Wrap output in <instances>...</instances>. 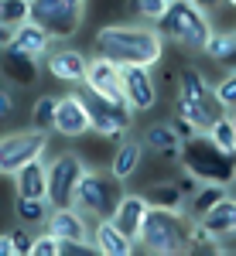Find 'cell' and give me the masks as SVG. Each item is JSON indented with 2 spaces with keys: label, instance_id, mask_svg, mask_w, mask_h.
<instances>
[{
  "label": "cell",
  "instance_id": "3957f363",
  "mask_svg": "<svg viewBox=\"0 0 236 256\" xmlns=\"http://www.w3.org/2000/svg\"><path fill=\"white\" fill-rule=\"evenodd\" d=\"M157 31H161L168 41H175V44H181V48H188V52H205L209 38L216 34V28H212V14L202 10V7L192 4V0H171L168 14L157 20Z\"/></svg>",
  "mask_w": 236,
  "mask_h": 256
},
{
  "label": "cell",
  "instance_id": "1f68e13d",
  "mask_svg": "<svg viewBox=\"0 0 236 256\" xmlns=\"http://www.w3.org/2000/svg\"><path fill=\"white\" fill-rule=\"evenodd\" d=\"M209 137L216 140L219 147H226V150H233V154H236V126H233V120H229V116L219 120L216 126L209 130Z\"/></svg>",
  "mask_w": 236,
  "mask_h": 256
},
{
  "label": "cell",
  "instance_id": "ac0fdd59",
  "mask_svg": "<svg viewBox=\"0 0 236 256\" xmlns=\"http://www.w3.org/2000/svg\"><path fill=\"white\" fill-rule=\"evenodd\" d=\"M144 140L137 137H127L117 144V154H113V160H110V174L117 178L120 184H127L130 178H137L140 164H144Z\"/></svg>",
  "mask_w": 236,
  "mask_h": 256
},
{
  "label": "cell",
  "instance_id": "e0dca14e",
  "mask_svg": "<svg viewBox=\"0 0 236 256\" xmlns=\"http://www.w3.org/2000/svg\"><path fill=\"white\" fill-rule=\"evenodd\" d=\"M93 242H96L99 256H134L137 253V239L127 236L113 218H99L93 229Z\"/></svg>",
  "mask_w": 236,
  "mask_h": 256
},
{
  "label": "cell",
  "instance_id": "44dd1931",
  "mask_svg": "<svg viewBox=\"0 0 236 256\" xmlns=\"http://www.w3.org/2000/svg\"><path fill=\"white\" fill-rule=\"evenodd\" d=\"M144 195H147V202H151L154 208H168V212H178V216H188L192 195L181 188V181H157Z\"/></svg>",
  "mask_w": 236,
  "mask_h": 256
},
{
  "label": "cell",
  "instance_id": "7c38bea8",
  "mask_svg": "<svg viewBox=\"0 0 236 256\" xmlns=\"http://www.w3.org/2000/svg\"><path fill=\"white\" fill-rule=\"evenodd\" d=\"M52 34L45 31V28H38V24H21L18 31H14V38H11V44L4 48L7 55H14V58H24L31 62V65H45V58H48V52H52Z\"/></svg>",
  "mask_w": 236,
  "mask_h": 256
},
{
  "label": "cell",
  "instance_id": "484cf974",
  "mask_svg": "<svg viewBox=\"0 0 236 256\" xmlns=\"http://www.w3.org/2000/svg\"><path fill=\"white\" fill-rule=\"evenodd\" d=\"M202 55H209L222 68H236V31H216Z\"/></svg>",
  "mask_w": 236,
  "mask_h": 256
},
{
  "label": "cell",
  "instance_id": "6da1fadb",
  "mask_svg": "<svg viewBox=\"0 0 236 256\" xmlns=\"http://www.w3.org/2000/svg\"><path fill=\"white\" fill-rule=\"evenodd\" d=\"M164 44L168 38L147 24H106L93 38V55L117 62V65H144L154 68L164 62Z\"/></svg>",
  "mask_w": 236,
  "mask_h": 256
},
{
  "label": "cell",
  "instance_id": "74e56055",
  "mask_svg": "<svg viewBox=\"0 0 236 256\" xmlns=\"http://www.w3.org/2000/svg\"><path fill=\"white\" fill-rule=\"evenodd\" d=\"M226 4H229V7H233V10H236V0H226Z\"/></svg>",
  "mask_w": 236,
  "mask_h": 256
},
{
  "label": "cell",
  "instance_id": "f546056e",
  "mask_svg": "<svg viewBox=\"0 0 236 256\" xmlns=\"http://www.w3.org/2000/svg\"><path fill=\"white\" fill-rule=\"evenodd\" d=\"M31 246H35V236H28V226H18V229L0 236V253L4 256H31Z\"/></svg>",
  "mask_w": 236,
  "mask_h": 256
},
{
  "label": "cell",
  "instance_id": "8d00e7d4",
  "mask_svg": "<svg viewBox=\"0 0 236 256\" xmlns=\"http://www.w3.org/2000/svg\"><path fill=\"white\" fill-rule=\"evenodd\" d=\"M229 120H233V126H236V110H233V113H229Z\"/></svg>",
  "mask_w": 236,
  "mask_h": 256
},
{
  "label": "cell",
  "instance_id": "52a82bcc",
  "mask_svg": "<svg viewBox=\"0 0 236 256\" xmlns=\"http://www.w3.org/2000/svg\"><path fill=\"white\" fill-rule=\"evenodd\" d=\"M72 205H76L79 212L86 218H113V212H117L120 205V181L113 174H99V171H93V174L82 178V184L76 188V195H72Z\"/></svg>",
  "mask_w": 236,
  "mask_h": 256
},
{
  "label": "cell",
  "instance_id": "d4e9b609",
  "mask_svg": "<svg viewBox=\"0 0 236 256\" xmlns=\"http://www.w3.org/2000/svg\"><path fill=\"white\" fill-rule=\"evenodd\" d=\"M14 216H18L21 226L35 229V226H45L48 216H52V202L48 198H28V195H18L14 198Z\"/></svg>",
  "mask_w": 236,
  "mask_h": 256
},
{
  "label": "cell",
  "instance_id": "8992f818",
  "mask_svg": "<svg viewBox=\"0 0 236 256\" xmlns=\"http://www.w3.org/2000/svg\"><path fill=\"white\" fill-rule=\"evenodd\" d=\"M79 99L86 102V110H89V120H93V134L106 140H127L130 137V130H134V110L127 106V102H110V99L96 96L93 89H79Z\"/></svg>",
  "mask_w": 236,
  "mask_h": 256
},
{
  "label": "cell",
  "instance_id": "5bb4252c",
  "mask_svg": "<svg viewBox=\"0 0 236 256\" xmlns=\"http://www.w3.org/2000/svg\"><path fill=\"white\" fill-rule=\"evenodd\" d=\"M93 130V120H89V110L86 102L79 99V92H65L59 96V113H55V134L59 137H86Z\"/></svg>",
  "mask_w": 236,
  "mask_h": 256
},
{
  "label": "cell",
  "instance_id": "ffe728a7",
  "mask_svg": "<svg viewBox=\"0 0 236 256\" xmlns=\"http://www.w3.org/2000/svg\"><path fill=\"white\" fill-rule=\"evenodd\" d=\"M140 140H144V147H147L151 154H161V158H178V154H181V144H185L171 120H168V123H164V120H161V123H151Z\"/></svg>",
  "mask_w": 236,
  "mask_h": 256
},
{
  "label": "cell",
  "instance_id": "2e32d148",
  "mask_svg": "<svg viewBox=\"0 0 236 256\" xmlns=\"http://www.w3.org/2000/svg\"><path fill=\"white\" fill-rule=\"evenodd\" d=\"M48 232H55L59 239H93L89 218L79 212L76 205H52V216L45 222Z\"/></svg>",
  "mask_w": 236,
  "mask_h": 256
},
{
  "label": "cell",
  "instance_id": "9c48e42d",
  "mask_svg": "<svg viewBox=\"0 0 236 256\" xmlns=\"http://www.w3.org/2000/svg\"><path fill=\"white\" fill-rule=\"evenodd\" d=\"M48 150V134L38 126H28V130H14L0 140V174L14 178L31 160H41Z\"/></svg>",
  "mask_w": 236,
  "mask_h": 256
},
{
  "label": "cell",
  "instance_id": "4fadbf2b",
  "mask_svg": "<svg viewBox=\"0 0 236 256\" xmlns=\"http://www.w3.org/2000/svg\"><path fill=\"white\" fill-rule=\"evenodd\" d=\"M175 116L188 120V123L195 126V134H209L222 116H229V110L222 106V99H219L216 92H212V96H205V99H181V96H178Z\"/></svg>",
  "mask_w": 236,
  "mask_h": 256
},
{
  "label": "cell",
  "instance_id": "30bf717a",
  "mask_svg": "<svg viewBox=\"0 0 236 256\" xmlns=\"http://www.w3.org/2000/svg\"><path fill=\"white\" fill-rule=\"evenodd\" d=\"M120 89L134 113H147L157 106V86L151 68L144 65H120Z\"/></svg>",
  "mask_w": 236,
  "mask_h": 256
},
{
  "label": "cell",
  "instance_id": "4dcf8cb0",
  "mask_svg": "<svg viewBox=\"0 0 236 256\" xmlns=\"http://www.w3.org/2000/svg\"><path fill=\"white\" fill-rule=\"evenodd\" d=\"M168 7H171V0H130V10L144 24H157V20L168 14Z\"/></svg>",
  "mask_w": 236,
  "mask_h": 256
},
{
  "label": "cell",
  "instance_id": "d590c367",
  "mask_svg": "<svg viewBox=\"0 0 236 256\" xmlns=\"http://www.w3.org/2000/svg\"><path fill=\"white\" fill-rule=\"evenodd\" d=\"M192 4H198L202 10H209V14H212V10H219V4H226V0H192Z\"/></svg>",
  "mask_w": 236,
  "mask_h": 256
},
{
  "label": "cell",
  "instance_id": "4316f807",
  "mask_svg": "<svg viewBox=\"0 0 236 256\" xmlns=\"http://www.w3.org/2000/svg\"><path fill=\"white\" fill-rule=\"evenodd\" d=\"M226 195H229V188H226V184H212V181L198 184L195 195H192V202H188V216H192V218H202L209 208H216Z\"/></svg>",
  "mask_w": 236,
  "mask_h": 256
},
{
  "label": "cell",
  "instance_id": "e575fe53",
  "mask_svg": "<svg viewBox=\"0 0 236 256\" xmlns=\"http://www.w3.org/2000/svg\"><path fill=\"white\" fill-rule=\"evenodd\" d=\"M11 106H14V92H11V86H4V92H0V116H11Z\"/></svg>",
  "mask_w": 236,
  "mask_h": 256
},
{
  "label": "cell",
  "instance_id": "603a6c76",
  "mask_svg": "<svg viewBox=\"0 0 236 256\" xmlns=\"http://www.w3.org/2000/svg\"><path fill=\"white\" fill-rule=\"evenodd\" d=\"M202 222H205V229L216 239L236 236V195H226L216 208H209V212L202 216Z\"/></svg>",
  "mask_w": 236,
  "mask_h": 256
},
{
  "label": "cell",
  "instance_id": "836d02e7",
  "mask_svg": "<svg viewBox=\"0 0 236 256\" xmlns=\"http://www.w3.org/2000/svg\"><path fill=\"white\" fill-rule=\"evenodd\" d=\"M216 96L222 99V106H226L229 113L236 110V68H229V72L216 82Z\"/></svg>",
  "mask_w": 236,
  "mask_h": 256
},
{
  "label": "cell",
  "instance_id": "7402d4cb",
  "mask_svg": "<svg viewBox=\"0 0 236 256\" xmlns=\"http://www.w3.org/2000/svg\"><path fill=\"white\" fill-rule=\"evenodd\" d=\"M14 188H18V195L28 198H48V164H45V158L24 164L14 174Z\"/></svg>",
  "mask_w": 236,
  "mask_h": 256
},
{
  "label": "cell",
  "instance_id": "f1b7e54d",
  "mask_svg": "<svg viewBox=\"0 0 236 256\" xmlns=\"http://www.w3.org/2000/svg\"><path fill=\"white\" fill-rule=\"evenodd\" d=\"M55 113H59V96H38L35 106H31V126L52 134L55 130Z\"/></svg>",
  "mask_w": 236,
  "mask_h": 256
},
{
  "label": "cell",
  "instance_id": "cb8c5ba5",
  "mask_svg": "<svg viewBox=\"0 0 236 256\" xmlns=\"http://www.w3.org/2000/svg\"><path fill=\"white\" fill-rule=\"evenodd\" d=\"M216 92V82H209V76L195 68V65H185L178 72V96L181 99H205Z\"/></svg>",
  "mask_w": 236,
  "mask_h": 256
},
{
  "label": "cell",
  "instance_id": "d6986e66",
  "mask_svg": "<svg viewBox=\"0 0 236 256\" xmlns=\"http://www.w3.org/2000/svg\"><path fill=\"white\" fill-rule=\"evenodd\" d=\"M151 212V202L147 195H134V192H127V195H120V205L117 212H113V222H117L120 229L127 232V236H140V226H144V218Z\"/></svg>",
  "mask_w": 236,
  "mask_h": 256
},
{
  "label": "cell",
  "instance_id": "277c9868",
  "mask_svg": "<svg viewBox=\"0 0 236 256\" xmlns=\"http://www.w3.org/2000/svg\"><path fill=\"white\" fill-rule=\"evenodd\" d=\"M137 246L151 256H178V253H188V226H185V216L178 212H168V208H154L144 218L140 226V236Z\"/></svg>",
  "mask_w": 236,
  "mask_h": 256
},
{
  "label": "cell",
  "instance_id": "7a4b0ae2",
  "mask_svg": "<svg viewBox=\"0 0 236 256\" xmlns=\"http://www.w3.org/2000/svg\"><path fill=\"white\" fill-rule=\"evenodd\" d=\"M178 160H181L185 174L198 178L202 184H205V181L226 184V188L236 184V154L226 150V147H219L209 134H195V137L185 140Z\"/></svg>",
  "mask_w": 236,
  "mask_h": 256
},
{
  "label": "cell",
  "instance_id": "ba28073f",
  "mask_svg": "<svg viewBox=\"0 0 236 256\" xmlns=\"http://www.w3.org/2000/svg\"><path fill=\"white\" fill-rule=\"evenodd\" d=\"M86 174H93V164L82 154H76V150L55 154V160H48V202L52 205H72V195Z\"/></svg>",
  "mask_w": 236,
  "mask_h": 256
},
{
  "label": "cell",
  "instance_id": "d6a6232c",
  "mask_svg": "<svg viewBox=\"0 0 236 256\" xmlns=\"http://www.w3.org/2000/svg\"><path fill=\"white\" fill-rule=\"evenodd\" d=\"M31 256H62V239L55 232H38L35 236V246H31Z\"/></svg>",
  "mask_w": 236,
  "mask_h": 256
},
{
  "label": "cell",
  "instance_id": "8fae6325",
  "mask_svg": "<svg viewBox=\"0 0 236 256\" xmlns=\"http://www.w3.org/2000/svg\"><path fill=\"white\" fill-rule=\"evenodd\" d=\"M89 55L82 48H52L48 58H45V72L55 82H69V86H86V76H89Z\"/></svg>",
  "mask_w": 236,
  "mask_h": 256
},
{
  "label": "cell",
  "instance_id": "f35d334b",
  "mask_svg": "<svg viewBox=\"0 0 236 256\" xmlns=\"http://www.w3.org/2000/svg\"><path fill=\"white\" fill-rule=\"evenodd\" d=\"M28 4H31V0H28Z\"/></svg>",
  "mask_w": 236,
  "mask_h": 256
},
{
  "label": "cell",
  "instance_id": "9a60e30c",
  "mask_svg": "<svg viewBox=\"0 0 236 256\" xmlns=\"http://www.w3.org/2000/svg\"><path fill=\"white\" fill-rule=\"evenodd\" d=\"M86 89H93L96 96L110 99V102H127L123 99V89H120V65L103 58V55H93V62H89Z\"/></svg>",
  "mask_w": 236,
  "mask_h": 256
},
{
  "label": "cell",
  "instance_id": "83f0119b",
  "mask_svg": "<svg viewBox=\"0 0 236 256\" xmlns=\"http://www.w3.org/2000/svg\"><path fill=\"white\" fill-rule=\"evenodd\" d=\"M28 20H31V4L28 0H0V28L4 31H18Z\"/></svg>",
  "mask_w": 236,
  "mask_h": 256
},
{
  "label": "cell",
  "instance_id": "5b68a950",
  "mask_svg": "<svg viewBox=\"0 0 236 256\" xmlns=\"http://www.w3.org/2000/svg\"><path fill=\"white\" fill-rule=\"evenodd\" d=\"M86 18V0H31V24L45 28L52 41H72Z\"/></svg>",
  "mask_w": 236,
  "mask_h": 256
}]
</instances>
